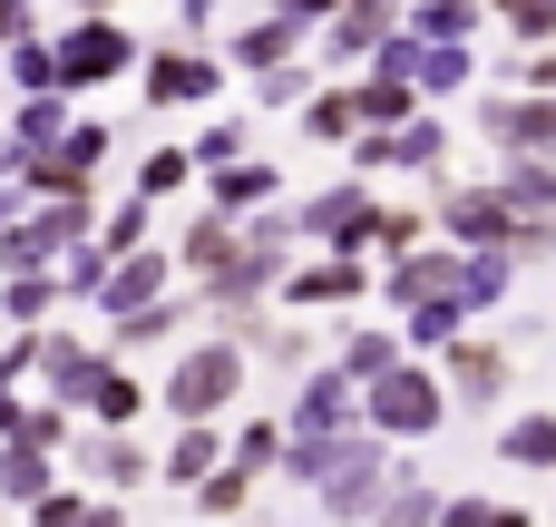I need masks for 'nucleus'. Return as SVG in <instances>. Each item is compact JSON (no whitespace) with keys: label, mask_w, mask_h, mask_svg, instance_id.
I'll use <instances>...</instances> for the list:
<instances>
[{"label":"nucleus","mask_w":556,"mask_h":527,"mask_svg":"<svg viewBox=\"0 0 556 527\" xmlns=\"http://www.w3.org/2000/svg\"><path fill=\"white\" fill-rule=\"evenodd\" d=\"M186 186H195V156H186V147H156V156L137 166V196H147V205H166V196H186Z\"/></svg>","instance_id":"obj_38"},{"label":"nucleus","mask_w":556,"mask_h":527,"mask_svg":"<svg viewBox=\"0 0 556 527\" xmlns=\"http://www.w3.org/2000/svg\"><path fill=\"white\" fill-rule=\"evenodd\" d=\"M508 284H518V254H508V244H489V254H469V284H459V293H469V313H498V303H508Z\"/></svg>","instance_id":"obj_35"},{"label":"nucleus","mask_w":556,"mask_h":527,"mask_svg":"<svg viewBox=\"0 0 556 527\" xmlns=\"http://www.w3.org/2000/svg\"><path fill=\"white\" fill-rule=\"evenodd\" d=\"M254 489H264L254 469H235V460H215V469H205V479H195L186 499H195V518H205V527H225V518H254Z\"/></svg>","instance_id":"obj_22"},{"label":"nucleus","mask_w":556,"mask_h":527,"mask_svg":"<svg viewBox=\"0 0 556 527\" xmlns=\"http://www.w3.org/2000/svg\"><path fill=\"white\" fill-rule=\"evenodd\" d=\"M430 235H450L459 254H489V244H508L518 225H508V205H498L489 186H450V196H440V215H430Z\"/></svg>","instance_id":"obj_15"},{"label":"nucleus","mask_w":556,"mask_h":527,"mask_svg":"<svg viewBox=\"0 0 556 527\" xmlns=\"http://www.w3.org/2000/svg\"><path fill=\"white\" fill-rule=\"evenodd\" d=\"M508 381H518V362H508V342H479V332H459L450 352H440V391H450V411H498L508 401Z\"/></svg>","instance_id":"obj_7"},{"label":"nucleus","mask_w":556,"mask_h":527,"mask_svg":"<svg viewBox=\"0 0 556 527\" xmlns=\"http://www.w3.org/2000/svg\"><path fill=\"white\" fill-rule=\"evenodd\" d=\"M479 527H538V509H518V499H489V518Z\"/></svg>","instance_id":"obj_46"},{"label":"nucleus","mask_w":556,"mask_h":527,"mask_svg":"<svg viewBox=\"0 0 556 527\" xmlns=\"http://www.w3.org/2000/svg\"><path fill=\"white\" fill-rule=\"evenodd\" d=\"M68 10H98V0H68Z\"/></svg>","instance_id":"obj_49"},{"label":"nucleus","mask_w":556,"mask_h":527,"mask_svg":"<svg viewBox=\"0 0 556 527\" xmlns=\"http://www.w3.org/2000/svg\"><path fill=\"white\" fill-rule=\"evenodd\" d=\"M0 215H10V196H0Z\"/></svg>","instance_id":"obj_52"},{"label":"nucleus","mask_w":556,"mask_h":527,"mask_svg":"<svg viewBox=\"0 0 556 527\" xmlns=\"http://www.w3.org/2000/svg\"><path fill=\"white\" fill-rule=\"evenodd\" d=\"M176 293V254L166 244H137V254H117L108 274H98V313L117 323V313H147V303H166Z\"/></svg>","instance_id":"obj_11"},{"label":"nucleus","mask_w":556,"mask_h":527,"mask_svg":"<svg viewBox=\"0 0 556 527\" xmlns=\"http://www.w3.org/2000/svg\"><path fill=\"white\" fill-rule=\"evenodd\" d=\"M313 88H323V68H313V59H283V68L254 78V108H303Z\"/></svg>","instance_id":"obj_37"},{"label":"nucleus","mask_w":556,"mask_h":527,"mask_svg":"<svg viewBox=\"0 0 556 527\" xmlns=\"http://www.w3.org/2000/svg\"><path fill=\"white\" fill-rule=\"evenodd\" d=\"M205 186H215V215H254V205H274V196H283V176H274L264 156H235V166H215Z\"/></svg>","instance_id":"obj_24"},{"label":"nucleus","mask_w":556,"mask_h":527,"mask_svg":"<svg viewBox=\"0 0 556 527\" xmlns=\"http://www.w3.org/2000/svg\"><path fill=\"white\" fill-rule=\"evenodd\" d=\"M10 430H20V391H0V440H10Z\"/></svg>","instance_id":"obj_48"},{"label":"nucleus","mask_w":556,"mask_h":527,"mask_svg":"<svg viewBox=\"0 0 556 527\" xmlns=\"http://www.w3.org/2000/svg\"><path fill=\"white\" fill-rule=\"evenodd\" d=\"M225 527H254V518H225Z\"/></svg>","instance_id":"obj_51"},{"label":"nucleus","mask_w":556,"mask_h":527,"mask_svg":"<svg viewBox=\"0 0 556 527\" xmlns=\"http://www.w3.org/2000/svg\"><path fill=\"white\" fill-rule=\"evenodd\" d=\"M303 39H313V20H293V10L274 0V10H254V20H235V39H225V59L264 78V68H283V59H303Z\"/></svg>","instance_id":"obj_14"},{"label":"nucleus","mask_w":556,"mask_h":527,"mask_svg":"<svg viewBox=\"0 0 556 527\" xmlns=\"http://www.w3.org/2000/svg\"><path fill=\"white\" fill-rule=\"evenodd\" d=\"M391 29H401V0H342V10L323 20V59H332V68H352V59H371Z\"/></svg>","instance_id":"obj_18"},{"label":"nucleus","mask_w":556,"mask_h":527,"mask_svg":"<svg viewBox=\"0 0 556 527\" xmlns=\"http://www.w3.org/2000/svg\"><path fill=\"white\" fill-rule=\"evenodd\" d=\"M235 235H244L235 215H195V225L176 235V274H195V284H205V274H225V264H235Z\"/></svg>","instance_id":"obj_25"},{"label":"nucleus","mask_w":556,"mask_h":527,"mask_svg":"<svg viewBox=\"0 0 556 527\" xmlns=\"http://www.w3.org/2000/svg\"><path fill=\"white\" fill-rule=\"evenodd\" d=\"M215 88H225V59H215V49H195V39H186V49L166 39V49H147V59H137V98H147L156 117H176V108H205Z\"/></svg>","instance_id":"obj_5"},{"label":"nucleus","mask_w":556,"mask_h":527,"mask_svg":"<svg viewBox=\"0 0 556 527\" xmlns=\"http://www.w3.org/2000/svg\"><path fill=\"white\" fill-rule=\"evenodd\" d=\"M489 196L508 205V225H556V156H498Z\"/></svg>","instance_id":"obj_16"},{"label":"nucleus","mask_w":556,"mask_h":527,"mask_svg":"<svg viewBox=\"0 0 556 527\" xmlns=\"http://www.w3.org/2000/svg\"><path fill=\"white\" fill-rule=\"evenodd\" d=\"M147 401H156V391H147V381H137L127 362H88V381L68 391V411H88L98 430H127V421H137Z\"/></svg>","instance_id":"obj_17"},{"label":"nucleus","mask_w":556,"mask_h":527,"mask_svg":"<svg viewBox=\"0 0 556 527\" xmlns=\"http://www.w3.org/2000/svg\"><path fill=\"white\" fill-rule=\"evenodd\" d=\"M489 20H508L528 49H556V0H479Z\"/></svg>","instance_id":"obj_39"},{"label":"nucleus","mask_w":556,"mask_h":527,"mask_svg":"<svg viewBox=\"0 0 556 527\" xmlns=\"http://www.w3.org/2000/svg\"><path fill=\"white\" fill-rule=\"evenodd\" d=\"M469 332V303H420V313H401V352H450Z\"/></svg>","instance_id":"obj_32"},{"label":"nucleus","mask_w":556,"mask_h":527,"mask_svg":"<svg viewBox=\"0 0 556 527\" xmlns=\"http://www.w3.org/2000/svg\"><path fill=\"white\" fill-rule=\"evenodd\" d=\"M293 225H303V244H313V254H371L381 196H371V176H342V186L303 196V205H293Z\"/></svg>","instance_id":"obj_4"},{"label":"nucleus","mask_w":556,"mask_h":527,"mask_svg":"<svg viewBox=\"0 0 556 527\" xmlns=\"http://www.w3.org/2000/svg\"><path fill=\"white\" fill-rule=\"evenodd\" d=\"M49 489H59V460L29 450V440H0V499H10V509H39Z\"/></svg>","instance_id":"obj_26"},{"label":"nucleus","mask_w":556,"mask_h":527,"mask_svg":"<svg viewBox=\"0 0 556 527\" xmlns=\"http://www.w3.org/2000/svg\"><path fill=\"white\" fill-rule=\"evenodd\" d=\"M342 430H362V381H342L323 362V372H303V391L283 411V440H342Z\"/></svg>","instance_id":"obj_10"},{"label":"nucleus","mask_w":556,"mask_h":527,"mask_svg":"<svg viewBox=\"0 0 556 527\" xmlns=\"http://www.w3.org/2000/svg\"><path fill=\"white\" fill-rule=\"evenodd\" d=\"M225 460L254 469V479H274V469H283V421H235V430H225Z\"/></svg>","instance_id":"obj_33"},{"label":"nucleus","mask_w":556,"mask_h":527,"mask_svg":"<svg viewBox=\"0 0 556 527\" xmlns=\"http://www.w3.org/2000/svg\"><path fill=\"white\" fill-rule=\"evenodd\" d=\"M362 430H381L391 450L440 440V430H450V391H440V372H430L420 352H401L381 381H362Z\"/></svg>","instance_id":"obj_2"},{"label":"nucleus","mask_w":556,"mask_h":527,"mask_svg":"<svg viewBox=\"0 0 556 527\" xmlns=\"http://www.w3.org/2000/svg\"><path fill=\"white\" fill-rule=\"evenodd\" d=\"M254 362H264L274 381H303V372H313V332H303V323H293V332H264Z\"/></svg>","instance_id":"obj_40"},{"label":"nucleus","mask_w":556,"mask_h":527,"mask_svg":"<svg viewBox=\"0 0 556 527\" xmlns=\"http://www.w3.org/2000/svg\"><path fill=\"white\" fill-rule=\"evenodd\" d=\"M498 460L556 479V411H508V421H498Z\"/></svg>","instance_id":"obj_23"},{"label":"nucleus","mask_w":556,"mask_h":527,"mask_svg":"<svg viewBox=\"0 0 556 527\" xmlns=\"http://www.w3.org/2000/svg\"><path fill=\"white\" fill-rule=\"evenodd\" d=\"M459 284H469V254H459V244H410V254H391V274H381V293H391L401 313H420V303H469Z\"/></svg>","instance_id":"obj_9"},{"label":"nucleus","mask_w":556,"mask_h":527,"mask_svg":"<svg viewBox=\"0 0 556 527\" xmlns=\"http://www.w3.org/2000/svg\"><path fill=\"white\" fill-rule=\"evenodd\" d=\"M352 98H362V127H401V117H420V88H410V78H391V68L352 78Z\"/></svg>","instance_id":"obj_30"},{"label":"nucleus","mask_w":556,"mask_h":527,"mask_svg":"<svg viewBox=\"0 0 556 527\" xmlns=\"http://www.w3.org/2000/svg\"><path fill=\"white\" fill-rule=\"evenodd\" d=\"M274 527H303V518H274Z\"/></svg>","instance_id":"obj_50"},{"label":"nucleus","mask_w":556,"mask_h":527,"mask_svg":"<svg viewBox=\"0 0 556 527\" xmlns=\"http://www.w3.org/2000/svg\"><path fill=\"white\" fill-rule=\"evenodd\" d=\"M440 499H450V489H440L430 469L391 460V489H381V509H371L362 527H440Z\"/></svg>","instance_id":"obj_19"},{"label":"nucleus","mask_w":556,"mask_h":527,"mask_svg":"<svg viewBox=\"0 0 556 527\" xmlns=\"http://www.w3.org/2000/svg\"><path fill=\"white\" fill-rule=\"evenodd\" d=\"M68 469H78L98 499H127V489H147V479H156V460H147L127 430H88V440H68Z\"/></svg>","instance_id":"obj_13"},{"label":"nucleus","mask_w":556,"mask_h":527,"mask_svg":"<svg viewBox=\"0 0 556 527\" xmlns=\"http://www.w3.org/2000/svg\"><path fill=\"white\" fill-rule=\"evenodd\" d=\"M186 156H195V176H215V166H235V156H244V117H215V127H205V137L186 147Z\"/></svg>","instance_id":"obj_42"},{"label":"nucleus","mask_w":556,"mask_h":527,"mask_svg":"<svg viewBox=\"0 0 556 527\" xmlns=\"http://www.w3.org/2000/svg\"><path fill=\"white\" fill-rule=\"evenodd\" d=\"M479 137H489V156H556V98H538V88L479 98Z\"/></svg>","instance_id":"obj_8"},{"label":"nucleus","mask_w":556,"mask_h":527,"mask_svg":"<svg viewBox=\"0 0 556 527\" xmlns=\"http://www.w3.org/2000/svg\"><path fill=\"white\" fill-rule=\"evenodd\" d=\"M244 391H254V352L225 342V332H205V342H176V362L156 381V411L166 421H225Z\"/></svg>","instance_id":"obj_1"},{"label":"nucleus","mask_w":556,"mask_h":527,"mask_svg":"<svg viewBox=\"0 0 556 527\" xmlns=\"http://www.w3.org/2000/svg\"><path fill=\"white\" fill-rule=\"evenodd\" d=\"M29 527H127V509H117V499H98V489L78 479V489H49V499L29 509Z\"/></svg>","instance_id":"obj_27"},{"label":"nucleus","mask_w":556,"mask_h":527,"mask_svg":"<svg viewBox=\"0 0 556 527\" xmlns=\"http://www.w3.org/2000/svg\"><path fill=\"white\" fill-rule=\"evenodd\" d=\"M10 440H29V450H68V411L59 401H20V430Z\"/></svg>","instance_id":"obj_43"},{"label":"nucleus","mask_w":556,"mask_h":527,"mask_svg":"<svg viewBox=\"0 0 556 527\" xmlns=\"http://www.w3.org/2000/svg\"><path fill=\"white\" fill-rule=\"evenodd\" d=\"M303 137H313V147H352V137H362V98H352V88H313V98H303Z\"/></svg>","instance_id":"obj_28"},{"label":"nucleus","mask_w":556,"mask_h":527,"mask_svg":"<svg viewBox=\"0 0 556 527\" xmlns=\"http://www.w3.org/2000/svg\"><path fill=\"white\" fill-rule=\"evenodd\" d=\"M274 293H283L293 313H342V303L371 293V264H362V254H313V264H293Z\"/></svg>","instance_id":"obj_12"},{"label":"nucleus","mask_w":556,"mask_h":527,"mask_svg":"<svg viewBox=\"0 0 556 527\" xmlns=\"http://www.w3.org/2000/svg\"><path fill=\"white\" fill-rule=\"evenodd\" d=\"M283 10H293V20H313V29H323V20H332V10H342V0H283Z\"/></svg>","instance_id":"obj_47"},{"label":"nucleus","mask_w":556,"mask_h":527,"mask_svg":"<svg viewBox=\"0 0 556 527\" xmlns=\"http://www.w3.org/2000/svg\"><path fill=\"white\" fill-rule=\"evenodd\" d=\"M215 460H225V421H176V440L156 450V479L166 489H195Z\"/></svg>","instance_id":"obj_20"},{"label":"nucleus","mask_w":556,"mask_h":527,"mask_svg":"<svg viewBox=\"0 0 556 527\" xmlns=\"http://www.w3.org/2000/svg\"><path fill=\"white\" fill-rule=\"evenodd\" d=\"M489 10L479 0H410V39H469Z\"/></svg>","instance_id":"obj_36"},{"label":"nucleus","mask_w":556,"mask_h":527,"mask_svg":"<svg viewBox=\"0 0 556 527\" xmlns=\"http://www.w3.org/2000/svg\"><path fill=\"white\" fill-rule=\"evenodd\" d=\"M410 244H430V215H420V205H381V225H371V254H410Z\"/></svg>","instance_id":"obj_41"},{"label":"nucleus","mask_w":556,"mask_h":527,"mask_svg":"<svg viewBox=\"0 0 556 527\" xmlns=\"http://www.w3.org/2000/svg\"><path fill=\"white\" fill-rule=\"evenodd\" d=\"M391 440L381 430H342L332 450H323V479H313V499H323V518L332 527H362L371 509H381V489H391Z\"/></svg>","instance_id":"obj_3"},{"label":"nucleus","mask_w":556,"mask_h":527,"mask_svg":"<svg viewBox=\"0 0 556 527\" xmlns=\"http://www.w3.org/2000/svg\"><path fill=\"white\" fill-rule=\"evenodd\" d=\"M186 323H195V293H166L147 313H117V352H166V342H186Z\"/></svg>","instance_id":"obj_21"},{"label":"nucleus","mask_w":556,"mask_h":527,"mask_svg":"<svg viewBox=\"0 0 556 527\" xmlns=\"http://www.w3.org/2000/svg\"><path fill=\"white\" fill-rule=\"evenodd\" d=\"M88 244H98L108 264H117V254H137V244H156V205H147V196H127V205H117V215H108Z\"/></svg>","instance_id":"obj_34"},{"label":"nucleus","mask_w":556,"mask_h":527,"mask_svg":"<svg viewBox=\"0 0 556 527\" xmlns=\"http://www.w3.org/2000/svg\"><path fill=\"white\" fill-rule=\"evenodd\" d=\"M49 59H59V98H68V88H98V78H127V68H137L147 49H137V39H127V29H117L108 10H88V20H78L68 39H49Z\"/></svg>","instance_id":"obj_6"},{"label":"nucleus","mask_w":556,"mask_h":527,"mask_svg":"<svg viewBox=\"0 0 556 527\" xmlns=\"http://www.w3.org/2000/svg\"><path fill=\"white\" fill-rule=\"evenodd\" d=\"M10 88H29V98H39V88H59V59H49L39 39H29V49H10Z\"/></svg>","instance_id":"obj_45"},{"label":"nucleus","mask_w":556,"mask_h":527,"mask_svg":"<svg viewBox=\"0 0 556 527\" xmlns=\"http://www.w3.org/2000/svg\"><path fill=\"white\" fill-rule=\"evenodd\" d=\"M391 362H401V332H391V323H371V332H342V342H332V372H342V381H381Z\"/></svg>","instance_id":"obj_29"},{"label":"nucleus","mask_w":556,"mask_h":527,"mask_svg":"<svg viewBox=\"0 0 556 527\" xmlns=\"http://www.w3.org/2000/svg\"><path fill=\"white\" fill-rule=\"evenodd\" d=\"M0 303H10V323H39V313L59 303V284H49V274H10V293H0Z\"/></svg>","instance_id":"obj_44"},{"label":"nucleus","mask_w":556,"mask_h":527,"mask_svg":"<svg viewBox=\"0 0 556 527\" xmlns=\"http://www.w3.org/2000/svg\"><path fill=\"white\" fill-rule=\"evenodd\" d=\"M68 127H78V117L59 108V88H39V98H29V108L10 117V147H20V156H49V147H59Z\"/></svg>","instance_id":"obj_31"}]
</instances>
